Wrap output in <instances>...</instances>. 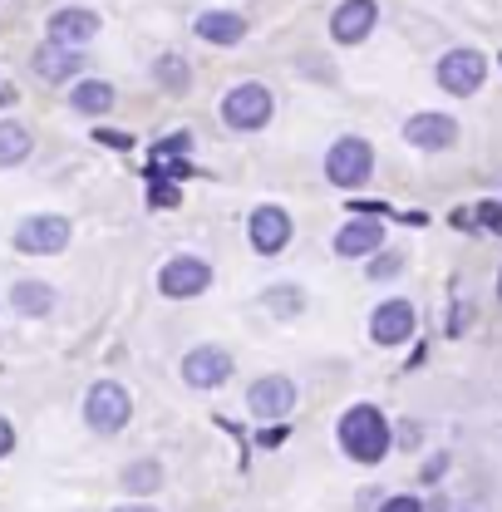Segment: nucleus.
<instances>
[{"label":"nucleus","instance_id":"obj_9","mask_svg":"<svg viewBox=\"0 0 502 512\" xmlns=\"http://www.w3.org/2000/svg\"><path fill=\"white\" fill-rule=\"evenodd\" d=\"M212 286V266L202 261V256H173V261H163V271H158V291L168 296V301H192V296H202Z\"/></svg>","mask_w":502,"mask_h":512},{"label":"nucleus","instance_id":"obj_5","mask_svg":"<svg viewBox=\"0 0 502 512\" xmlns=\"http://www.w3.org/2000/svg\"><path fill=\"white\" fill-rule=\"evenodd\" d=\"M271 114H276V99H271V89L266 84H237V89H227V99H222V124L237 128V133H256V128L271 124Z\"/></svg>","mask_w":502,"mask_h":512},{"label":"nucleus","instance_id":"obj_37","mask_svg":"<svg viewBox=\"0 0 502 512\" xmlns=\"http://www.w3.org/2000/svg\"><path fill=\"white\" fill-rule=\"evenodd\" d=\"M498 64H502V60H498Z\"/></svg>","mask_w":502,"mask_h":512},{"label":"nucleus","instance_id":"obj_20","mask_svg":"<svg viewBox=\"0 0 502 512\" xmlns=\"http://www.w3.org/2000/svg\"><path fill=\"white\" fill-rule=\"evenodd\" d=\"M153 84L163 89V94H188L192 89V64H188V55H178V50H163L158 60H153Z\"/></svg>","mask_w":502,"mask_h":512},{"label":"nucleus","instance_id":"obj_17","mask_svg":"<svg viewBox=\"0 0 502 512\" xmlns=\"http://www.w3.org/2000/svg\"><path fill=\"white\" fill-rule=\"evenodd\" d=\"M192 30H197V40H207V45H242V40H247V20H242L237 10H202Z\"/></svg>","mask_w":502,"mask_h":512},{"label":"nucleus","instance_id":"obj_21","mask_svg":"<svg viewBox=\"0 0 502 512\" xmlns=\"http://www.w3.org/2000/svg\"><path fill=\"white\" fill-rule=\"evenodd\" d=\"M119 488H124V493H133V498L158 493V488H163V463H158V458H133L124 473H119Z\"/></svg>","mask_w":502,"mask_h":512},{"label":"nucleus","instance_id":"obj_29","mask_svg":"<svg viewBox=\"0 0 502 512\" xmlns=\"http://www.w3.org/2000/svg\"><path fill=\"white\" fill-rule=\"evenodd\" d=\"M443 473H448V453H434V458L419 468V478H424V483H439Z\"/></svg>","mask_w":502,"mask_h":512},{"label":"nucleus","instance_id":"obj_3","mask_svg":"<svg viewBox=\"0 0 502 512\" xmlns=\"http://www.w3.org/2000/svg\"><path fill=\"white\" fill-rule=\"evenodd\" d=\"M434 79H439L443 94H453V99H473V94L488 84V55L473 50V45H458V50L439 55Z\"/></svg>","mask_w":502,"mask_h":512},{"label":"nucleus","instance_id":"obj_6","mask_svg":"<svg viewBox=\"0 0 502 512\" xmlns=\"http://www.w3.org/2000/svg\"><path fill=\"white\" fill-rule=\"evenodd\" d=\"M69 237H74V222H69V217H60V212H35V217H25V222L15 227V252L55 256L69 247Z\"/></svg>","mask_w":502,"mask_h":512},{"label":"nucleus","instance_id":"obj_35","mask_svg":"<svg viewBox=\"0 0 502 512\" xmlns=\"http://www.w3.org/2000/svg\"><path fill=\"white\" fill-rule=\"evenodd\" d=\"M114 512H158L153 503H124V508H114Z\"/></svg>","mask_w":502,"mask_h":512},{"label":"nucleus","instance_id":"obj_36","mask_svg":"<svg viewBox=\"0 0 502 512\" xmlns=\"http://www.w3.org/2000/svg\"><path fill=\"white\" fill-rule=\"evenodd\" d=\"M493 291H498V306H502V266H498V286H493Z\"/></svg>","mask_w":502,"mask_h":512},{"label":"nucleus","instance_id":"obj_12","mask_svg":"<svg viewBox=\"0 0 502 512\" xmlns=\"http://www.w3.org/2000/svg\"><path fill=\"white\" fill-rule=\"evenodd\" d=\"M404 138H409V148H419V153H448V148L458 143V119H453V114H439V109L409 114Z\"/></svg>","mask_w":502,"mask_h":512},{"label":"nucleus","instance_id":"obj_32","mask_svg":"<svg viewBox=\"0 0 502 512\" xmlns=\"http://www.w3.org/2000/svg\"><path fill=\"white\" fill-rule=\"evenodd\" d=\"M286 434H291V429H286V424L276 419L271 429H261V439H256V444H261V448H276V444H286Z\"/></svg>","mask_w":502,"mask_h":512},{"label":"nucleus","instance_id":"obj_22","mask_svg":"<svg viewBox=\"0 0 502 512\" xmlns=\"http://www.w3.org/2000/svg\"><path fill=\"white\" fill-rule=\"evenodd\" d=\"M30 153H35L30 128L15 124V119H0V168H20Z\"/></svg>","mask_w":502,"mask_h":512},{"label":"nucleus","instance_id":"obj_28","mask_svg":"<svg viewBox=\"0 0 502 512\" xmlns=\"http://www.w3.org/2000/svg\"><path fill=\"white\" fill-rule=\"evenodd\" d=\"M379 512H424V503L414 498V493H394V498H384Z\"/></svg>","mask_w":502,"mask_h":512},{"label":"nucleus","instance_id":"obj_2","mask_svg":"<svg viewBox=\"0 0 502 512\" xmlns=\"http://www.w3.org/2000/svg\"><path fill=\"white\" fill-rule=\"evenodd\" d=\"M325 178L345 192L365 188V183L375 178V148H370V138H360V133L335 138L330 153H325Z\"/></svg>","mask_w":502,"mask_h":512},{"label":"nucleus","instance_id":"obj_14","mask_svg":"<svg viewBox=\"0 0 502 512\" xmlns=\"http://www.w3.org/2000/svg\"><path fill=\"white\" fill-rule=\"evenodd\" d=\"M45 35H50V40H60V45L84 50V45L99 35V15H94L89 5H60V10L45 20Z\"/></svg>","mask_w":502,"mask_h":512},{"label":"nucleus","instance_id":"obj_27","mask_svg":"<svg viewBox=\"0 0 502 512\" xmlns=\"http://www.w3.org/2000/svg\"><path fill=\"white\" fill-rule=\"evenodd\" d=\"M399 266H404V256L379 247V252L370 256V271H365V276H370V281H394V276H399Z\"/></svg>","mask_w":502,"mask_h":512},{"label":"nucleus","instance_id":"obj_13","mask_svg":"<svg viewBox=\"0 0 502 512\" xmlns=\"http://www.w3.org/2000/svg\"><path fill=\"white\" fill-rule=\"evenodd\" d=\"M247 409L256 419H266V424L286 419V414L296 409V384L286 380V375H261V380L247 389Z\"/></svg>","mask_w":502,"mask_h":512},{"label":"nucleus","instance_id":"obj_18","mask_svg":"<svg viewBox=\"0 0 502 512\" xmlns=\"http://www.w3.org/2000/svg\"><path fill=\"white\" fill-rule=\"evenodd\" d=\"M114 84L109 79H79L74 89H69V109L74 114H89V119H99V114H109L114 109Z\"/></svg>","mask_w":502,"mask_h":512},{"label":"nucleus","instance_id":"obj_19","mask_svg":"<svg viewBox=\"0 0 502 512\" xmlns=\"http://www.w3.org/2000/svg\"><path fill=\"white\" fill-rule=\"evenodd\" d=\"M10 306H15L20 316H50V311H55V286L25 276V281L10 286Z\"/></svg>","mask_w":502,"mask_h":512},{"label":"nucleus","instance_id":"obj_1","mask_svg":"<svg viewBox=\"0 0 502 512\" xmlns=\"http://www.w3.org/2000/svg\"><path fill=\"white\" fill-rule=\"evenodd\" d=\"M335 439H340V453H345V458L375 468V463L389 458V448H394V429H389V419L379 414L375 404H350V409L340 414Z\"/></svg>","mask_w":502,"mask_h":512},{"label":"nucleus","instance_id":"obj_25","mask_svg":"<svg viewBox=\"0 0 502 512\" xmlns=\"http://www.w3.org/2000/svg\"><path fill=\"white\" fill-rule=\"evenodd\" d=\"M148 178H153V192H148V202H153V207H178V202H183V192H178V183H173L168 173L148 168Z\"/></svg>","mask_w":502,"mask_h":512},{"label":"nucleus","instance_id":"obj_23","mask_svg":"<svg viewBox=\"0 0 502 512\" xmlns=\"http://www.w3.org/2000/svg\"><path fill=\"white\" fill-rule=\"evenodd\" d=\"M261 306H266L271 316L296 320L301 311H306V291H301V286H291V281H281V286H266V291H261Z\"/></svg>","mask_w":502,"mask_h":512},{"label":"nucleus","instance_id":"obj_16","mask_svg":"<svg viewBox=\"0 0 502 512\" xmlns=\"http://www.w3.org/2000/svg\"><path fill=\"white\" fill-rule=\"evenodd\" d=\"M35 74H40L45 84H69V79L84 74V50L60 45V40H45V45L35 50Z\"/></svg>","mask_w":502,"mask_h":512},{"label":"nucleus","instance_id":"obj_10","mask_svg":"<svg viewBox=\"0 0 502 512\" xmlns=\"http://www.w3.org/2000/svg\"><path fill=\"white\" fill-rule=\"evenodd\" d=\"M232 370H237V360L222 345H197V350L183 355V380L192 389H222V384L232 380Z\"/></svg>","mask_w":502,"mask_h":512},{"label":"nucleus","instance_id":"obj_8","mask_svg":"<svg viewBox=\"0 0 502 512\" xmlns=\"http://www.w3.org/2000/svg\"><path fill=\"white\" fill-rule=\"evenodd\" d=\"M414 330H419V311H414V301H404V296L379 301L375 311H370V340L384 345V350H394V345L414 340Z\"/></svg>","mask_w":502,"mask_h":512},{"label":"nucleus","instance_id":"obj_4","mask_svg":"<svg viewBox=\"0 0 502 512\" xmlns=\"http://www.w3.org/2000/svg\"><path fill=\"white\" fill-rule=\"evenodd\" d=\"M128 419H133V399H128L124 384L119 380L89 384V394H84V424L94 434H119Z\"/></svg>","mask_w":502,"mask_h":512},{"label":"nucleus","instance_id":"obj_7","mask_svg":"<svg viewBox=\"0 0 502 512\" xmlns=\"http://www.w3.org/2000/svg\"><path fill=\"white\" fill-rule=\"evenodd\" d=\"M247 237H251V252L281 256L286 247H291V237H296V222H291V212H286V207L261 202V207L247 217Z\"/></svg>","mask_w":502,"mask_h":512},{"label":"nucleus","instance_id":"obj_24","mask_svg":"<svg viewBox=\"0 0 502 512\" xmlns=\"http://www.w3.org/2000/svg\"><path fill=\"white\" fill-rule=\"evenodd\" d=\"M183 153H192V133H168L153 143V163H188Z\"/></svg>","mask_w":502,"mask_h":512},{"label":"nucleus","instance_id":"obj_33","mask_svg":"<svg viewBox=\"0 0 502 512\" xmlns=\"http://www.w3.org/2000/svg\"><path fill=\"white\" fill-rule=\"evenodd\" d=\"M10 448H15V429H10V419L0 414V458H10Z\"/></svg>","mask_w":502,"mask_h":512},{"label":"nucleus","instance_id":"obj_15","mask_svg":"<svg viewBox=\"0 0 502 512\" xmlns=\"http://www.w3.org/2000/svg\"><path fill=\"white\" fill-rule=\"evenodd\" d=\"M379 247H384V222L379 217H350L335 232V256H345V261H370Z\"/></svg>","mask_w":502,"mask_h":512},{"label":"nucleus","instance_id":"obj_34","mask_svg":"<svg viewBox=\"0 0 502 512\" xmlns=\"http://www.w3.org/2000/svg\"><path fill=\"white\" fill-rule=\"evenodd\" d=\"M463 325H468V306L458 301V306H453V316H448V335H463Z\"/></svg>","mask_w":502,"mask_h":512},{"label":"nucleus","instance_id":"obj_30","mask_svg":"<svg viewBox=\"0 0 502 512\" xmlns=\"http://www.w3.org/2000/svg\"><path fill=\"white\" fill-rule=\"evenodd\" d=\"M419 444H424V429H419L414 419H404V424H399V448H419Z\"/></svg>","mask_w":502,"mask_h":512},{"label":"nucleus","instance_id":"obj_31","mask_svg":"<svg viewBox=\"0 0 502 512\" xmlns=\"http://www.w3.org/2000/svg\"><path fill=\"white\" fill-rule=\"evenodd\" d=\"M94 138H99L104 148H133V138H128V133H119V128H99Z\"/></svg>","mask_w":502,"mask_h":512},{"label":"nucleus","instance_id":"obj_26","mask_svg":"<svg viewBox=\"0 0 502 512\" xmlns=\"http://www.w3.org/2000/svg\"><path fill=\"white\" fill-rule=\"evenodd\" d=\"M473 227H478V232H488V237H502V202L483 197V202L473 207Z\"/></svg>","mask_w":502,"mask_h":512},{"label":"nucleus","instance_id":"obj_11","mask_svg":"<svg viewBox=\"0 0 502 512\" xmlns=\"http://www.w3.org/2000/svg\"><path fill=\"white\" fill-rule=\"evenodd\" d=\"M379 25V0H340L330 15V40L335 45H365Z\"/></svg>","mask_w":502,"mask_h":512}]
</instances>
